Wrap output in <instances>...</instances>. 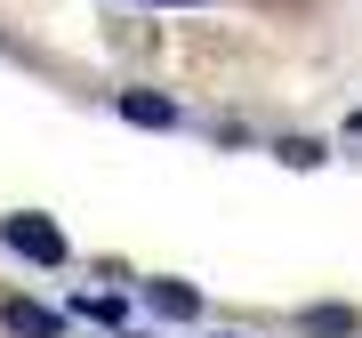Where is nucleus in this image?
<instances>
[{
	"mask_svg": "<svg viewBox=\"0 0 362 338\" xmlns=\"http://www.w3.org/2000/svg\"><path fill=\"white\" fill-rule=\"evenodd\" d=\"M0 322H8V330H25V338H57V330H65L57 314H40L33 298H8V306H0Z\"/></svg>",
	"mask_w": 362,
	"mask_h": 338,
	"instance_id": "7ed1b4c3",
	"label": "nucleus"
},
{
	"mask_svg": "<svg viewBox=\"0 0 362 338\" xmlns=\"http://www.w3.org/2000/svg\"><path fill=\"white\" fill-rule=\"evenodd\" d=\"M346 129H354V137H362V113H354V121H346Z\"/></svg>",
	"mask_w": 362,
	"mask_h": 338,
	"instance_id": "0eeeda50",
	"label": "nucleus"
},
{
	"mask_svg": "<svg viewBox=\"0 0 362 338\" xmlns=\"http://www.w3.org/2000/svg\"><path fill=\"white\" fill-rule=\"evenodd\" d=\"M0 234H8L16 258H33V266H65V226H49L40 209H16V218H0Z\"/></svg>",
	"mask_w": 362,
	"mask_h": 338,
	"instance_id": "f257e3e1",
	"label": "nucleus"
},
{
	"mask_svg": "<svg viewBox=\"0 0 362 338\" xmlns=\"http://www.w3.org/2000/svg\"><path fill=\"white\" fill-rule=\"evenodd\" d=\"M282 161H290V169H314V161H322V145H314V137H282Z\"/></svg>",
	"mask_w": 362,
	"mask_h": 338,
	"instance_id": "423d86ee",
	"label": "nucleus"
},
{
	"mask_svg": "<svg viewBox=\"0 0 362 338\" xmlns=\"http://www.w3.org/2000/svg\"><path fill=\"white\" fill-rule=\"evenodd\" d=\"M145 298H153V314H169V322H194V290H185V282H145Z\"/></svg>",
	"mask_w": 362,
	"mask_h": 338,
	"instance_id": "20e7f679",
	"label": "nucleus"
},
{
	"mask_svg": "<svg viewBox=\"0 0 362 338\" xmlns=\"http://www.w3.org/2000/svg\"><path fill=\"white\" fill-rule=\"evenodd\" d=\"M209 338H233V330H209Z\"/></svg>",
	"mask_w": 362,
	"mask_h": 338,
	"instance_id": "6e6552de",
	"label": "nucleus"
},
{
	"mask_svg": "<svg viewBox=\"0 0 362 338\" xmlns=\"http://www.w3.org/2000/svg\"><path fill=\"white\" fill-rule=\"evenodd\" d=\"M121 121H137V129H177V105L153 97V89H121Z\"/></svg>",
	"mask_w": 362,
	"mask_h": 338,
	"instance_id": "f03ea898",
	"label": "nucleus"
},
{
	"mask_svg": "<svg viewBox=\"0 0 362 338\" xmlns=\"http://www.w3.org/2000/svg\"><path fill=\"white\" fill-rule=\"evenodd\" d=\"M306 330H314V338H346L354 314H346V306H306Z\"/></svg>",
	"mask_w": 362,
	"mask_h": 338,
	"instance_id": "39448f33",
	"label": "nucleus"
}]
</instances>
